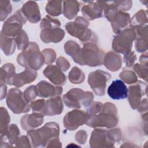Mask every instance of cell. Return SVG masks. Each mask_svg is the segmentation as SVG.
Returning a JSON list of instances; mask_svg holds the SVG:
<instances>
[{
	"instance_id": "6da1fadb",
	"label": "cell",
	"mask_w": 148,
	"mask_h": 148,
	"mask_svg": "<svg viewBox=\"0 0 148 148\" xmlns=\"http://www.w3.org/2000/svg\"><path fill=\"white\" fill-rule=\"evenodd\" d=\"M118 123L117 110L114 105L105 103L92 114H89V118L86 124L91 127L112 128Z\"/></svg>"
},
{
	"instance_id": "7a4b0ae2",
	"label": "cell",
	"mask_w": 148,
	"mask_h": 148,
	"mask_svg": "<svg viewBox=\"0 0 148 148\" xmlns=\"http://www.w3.org/2000/svg\"><path fill=\"white\" fill-rule=\"evenodd\" d=\"M59 126L56 123H48L36 130H29L27 136L32 147L47 146L50 141L58 138Z\"/></svg>"
},
{
	"instance_id": "3957f363",
	"label": "cell",
	"mask_w": 148,
	"mask_h": 148,
	"mask_svg": "<svg viewBox=\"0 0 148 148\" xmlns=\"http://www.w3.org/2000/svg\"><path fill=\"white\" fill-rule=\"evenodd\" d=\"M17 62L22 66L38 70L45 63V57L40 51L38 45L32 42L18 55Z\"/></svg>"
},
{
	"instance_id": "277c9868",
	"label": "cell",
	"mask_w": 148,
	"mask_h": 148,
	"mask_svg": "<svg viewBox=\"0 0 148 148\" xmlns=\"http://www.w3.org/2000/svg\"><path fill=\"white\" fill-rule=\"evenodd\" d=\"M121 140V132L119 129L106 130L95 129L91 133L90 145L91 147H113L115 142Z\"/></svg>"
},
{
	"instance_id": "5b68a950",
	"label": "cell",
	"mask_w": 148,
	"mask_h": 148,
	"mask_svg": "<svg viewBox=\"0 0 148 148\" xmlns=\"http://www.w3.org/2000/svg\"><path fill=\"white\" fill-rule=\"evenodd\" d=\"M103 51L99 49L93 42H90L84 44L81 49L77 63L80 65L90 66L101 65L103 61Z\"/></svg>"
},
{
	"instance_id": "8992f818",
	"label": "cell",
	"mask_w": 148,
	"mask_h": 148,
	"mask_svg": "<svg viewBox=\"0 0 148 148\" xmlns=\"http://www.w3.org/2000/svg\"><path fill=\"white\" fill-rule=\"evenodd\" d=\"M94 99V95L90 91H84L79 88H72L63 96L65 105L69 108H80L88 107Z\"/></svg>"
},
{
	"instance_id": "52a82bcc",
	"label": "cell",
	"mask_w": 148,
	"mask_h": 148,
	"mask_svg": "<svg viewBox=\"0 0 148 148\" xmlns=\"http://www.w3.org/2000/svg\"><path fill=\"white\" fill-rule=\"evenodd\" d=\"M89 23L86 18L78 17L73 22L68 23L66 25V30L69 34L79 39L82 42H86L93 39L92 32L87 29Z\"/></svg>"
},
{
	"instance_id": "ba28073f",
	"label": "cell",
	"mask_w": 148,
	"mask_h": 148,
	"mask_svg": "<svg viewBox=\"0 0 148 148\" xmlns=\"http://www.w3.org/2000/svg\"><path fill=\"white\" fill-rule=\"evenodd\" d=\"M6 104L8 108L16 114L29 111L30 105L24 98L22 91L17 88H11L6 97Z\"/></svg>"
},
{
	"instance_id": "9c48e42d",
	"label": "cell",
	"mask_w": 148,
	"mask_h": 148,
	"mask_svg": "<svg viewBox=\"0 0 148 148\" xmlns=\"http://www.w3.org/2000/svg\"><path fill=\"white\" fill-rule=\"evenodd\" d=\"M136 37L134 28H127L121 31L113 39L112 47L115 51L126 54L131 51L133 40Z\"/></svg>"
},
{
	"instance_id": "30bf717a",
	"label": "cell",
	"mask_w": 148,
	"mask_h": 148,
	"mask_svg": "<svg viewBox=\"0 0 148 148\" xmlns=\"http://www.w3.org/2000/svg\"><path fill=\"white\" fill-rule=\"evenodd\" d=\"M26 18L22 12L18 10L4 23L2 32L9 37L16 36L21 31L23 24H25L27 21Z\"/></svg>"
},
{
	"instance_id": "8fae6325",
	"label": "cell",
	"mask_w": 148,
	"mask_h": 148,
	"mask_svg": "<svg viewBox=\"0 0 148 148\" xmlns=\"http://www.w3.org/2000/svg\"><path fill=\"white\" fill-rule=\"evenodd\" d=\"M110 77V75L108 72L97 70L90 73L88 82L91 89L97 95H103L105 92L106 82Z\"/></svg>"
},
{
	"instance_id": "7c38bea8",
	"label": "cell",
	"mask_w": 148,
	"mask_h": 148,
	"mask_svg": "<svg viewBox=\"0 0 148 148\" xmlns=\"http://www.w3.org/2000/svg\"><path fill=\"white\" fill-rule=\"evenodd\" d=\"M88 118L89 114L87 112L78 110H72L64 117V125L69 130H75L79 126L86 124Z\"/></svg>"
},
{
	"instance_id": "4fadbf2b",
	"label": "cell",
	"mask_w": 148,
	"mask_h": 148,
	"mask_svg": "<svg viewBox=\"0 0 148 148\" xmlns=\"http://www.w3.org/2000/svg\"><path fill=\"white\" fill-rule=\"evenodd\" d=\"M62 110L63 104L61 99L59 96H57L45 101L40 113L43 115L54 116L61 113Z\"/></svg>"
},
{
	"instance_id": "5bb4252c",
	"label": "cell",
	"mask_w": 148,
	"mask_h": 148,
	"mask_svg": "<svg viewBox=\"0 0 148 148\" xmlns=\"http://www.w3.org/2000/svg\"><path fill=\"white\" fill-rule=\"evenodd\" d=\"M37 76L38 73L36 71L30 68H26L24 72L15 74L9 82L8 84L19 87L34 82Z\"/></svg>"
},
{
	"instance_id": "9a60e30c",
	"label": "cell",
	"mask_w": 148,
	"mask_h": 148,
	"mask_svg": "<svg viewBox=\"0 0 148 148\" xmlns=\"http://www.w3.org/2000/svg\"><path fill=\"white\" fill-rule=\"evenodd\" d=\"M107 92L112 99L119 100L127 97L128 89L123 81L116 79L112 81L108 88Z\"/></svg>"
},
{
	"instance_id": "2e32d148",
	"label": "cell",
	"mask_w": 148,
	"mask_h": 148,
	"mask_svg": "<svg viewBox=\"0 0 148 148\" xmlns=\"http://www.w3.org/2000/svg\"><path fill=\"white\" fill-rule=\"evenodd\" d=\"M38 96L43 98H52L60 96L62 92L61 87H54L45 81H40L36 86Z\"/></svg>"
},
{
	"instance_id": "e0dca14e",
	"label": "cell",
	"mask_w": 148,
	"mask_h": 148,
	"mask_svg": "<svg viewBox=\"0 0 148 148\" xmlns=\"http://www.w3.org/2000/svg\"><path fill=\"white\" fill-rule=\"evenodd\" d=\"M82 9L83 14L89 20H92L102 16L103 6L102 1L87 2Z\"/></svg>"
},
{
	"instance_id": "ac0fdd59",
	"label": "cell",
	"mask_w": 148,
	"mask_h": 148,
	"mask_svg": "<svg viewBox=\"0 0 148 148\" xmlns=\"http://www.w3.org/2000/svg\"><path fill=\"white\" fill-rule=\"evenodd\" d=\"M43 116L40 113L26 114L21 119V125L25 131H29L40 125L43 122Z\"/></svg>"
},
{
	"instance_id": "d6986e66",
	"label": "cell",
	"mask_w": 148,
	"mask_h": 148,
	"mask_svg": "<svg viewBox=\"0 0 148 148\" xmlns=\"http://www.w3.org/2000/svg\"><path fill=\"white\" fill-rule=\"evenodd\" d=\"M144 83L139 81L135 85L129 87L128 101L132 109H136L139 106L140 100L143 94Z\"/></svg>"
},
{
	"instance_id": "ffe728a7",
	"label": "cell",
	"mask_w": 148,
	"mask_h": 148,
	"mask_svg": "<svg viewBox=\"0 0 148 148\" xmlns=\"http://www.w3.org/2000/svg\"><path fill=\"white\" fill-rule=\"evenodd\" d=\"M43 74L54 84L64 85L66 82L65 75L59 68L55 65L47 66L45 69Z\"/></svg>"
},
{
	"instance_id": "44dd1931",
	"label": "cell",
	"mask_w": 148,
	"mask_h": 148,
	"mask_svg": "<svg viewBox=\"0 0 148 148\" xmlns=\"http://www.w3.org/2000/svg\"><path fill=\"white\" fill-rule=\"evenodd\" d=\"M65 35L64 30L59 28H44L41 31L40 39L45 43H58Z\"/></svg>"
},
{
	"instance_id": "7402d4cb",
	"label": "cell",
	"mask_w": 148,
	"mask_h": 148,
	"mask_svg": "<svg viewBox=\"0 0 148 148\" xmlns=\"http://www.w3.org/2000/svg\"><path fill=\"white\" fill-rule=\"evenodd\" d=\"M21 12L31 23H35L38 22L40 19L39 7L35 2H27L23 6Z\"/></svg>"
},
{
	"instance_id": "603a6c76",
	"label": "cell",
	"mask_w": 148,
	"mask_h": 148,
	"mask_svg": "<svg viewBox=\"0 0 148 148\" xmlns=\"http://www.w3.org/2000/svg\"><path fill=\"white\" fill-rule=\"evenodd\" d=\"M104 65L110 71H118L121 66V56L113 52H108L104 58Z\"/></svg>"
},
{
	"instance_id": "cb8c5ba5",
	"label": "cell",
	"mask_w": 148,
	"mask_h": 148,
	"mask_svg": "<svg viewBox=\"0 0 148 148\" xmlns=\"http://www.w3.org/2000/svg\"><path fill=\"white\" fill-rule=\"evenodd\" d=\"M15 40L11 37L6 36L2 31L1 32V48L6 56L11 55L15 50Z\"/></svg>"
},
{
	"instance_id": "d4e9b609",
	"label": "cell",
	"mask_w": 148,
	"mask_h": 148,
	"mask_svg": "<svg viewBox=\"0 0 148 148\" xmlns=\"http://www.w3.org/2000/svg\"><path fill=\"white\" fill-rule=\"evenodd\" d=\"M64 15L68 19H72L79 10V3L77 1H64Z\"/></svg>"
},
{
	"instance_id": "484cf974",
	"label": "cell",
	"mask_w": 148,
	"mask_h": 148,
	"mask_svg": "<svg viewBox=\"0 0 148 148\" xmlns=\"http://www.w3.org/2000/svg\"><path fill=\"white\" fill-rule=\"evenodd\" d=\"M15 66L13 64L8 63L4 64L1 68V84H8L10 79L15 75Z\"/></svg>"
},
{
	"instance_id": "4316f807",
	"label": "cell",
	"mask_w": 148,
	"mask_h": 148,
	"mask_svg": "<svg viewBox=\"0 0 148 148\" xmlns=\"http://www.w3.org/2000/svg\"><path fill=\"white\" fill-rule=\"evenodd\" d=\"M64 50L66 54L69 55L76 63L78 61L81 49L80 46L74 41H68L64 45Z\"/></svg>"
},
{
	"instance_id": "83f0119b",
	"label": "cell",
	"mask_w": 148,
	"mask_h": 148,
	"mask_svg": "<svg viewBox=\"0 0 148 148\" xmlns=\"http://www.w3.org/2000/svg\"><path fill=\"white\" fill-rule=\"evenodd\" d=\"M68 77L69 80L73 84H80L84 81L85 76L80 69L77 67H73L69 72Z\"/></svg>"
},
{
	"instance_id": "f1b7e54d",
	"label": "cell",
	"mask_w": 148,
	"mask_h": 148,
	"mask_svg": "<svg viewBox=\"0 0 148 148\" xmlns=\"http://www.w3.org/2000/svg\"><path fill=\"white\" fill-rule=\"evenodd\" d=\"M61 1H49L46 7L48 13L53 16H57L61 13Z\"/></svg>"
},
{
	"instance_id": "f546056e",
	"label": "cell",
	"mask_w": 148,
	"mask_h": 148,
	"mask_svg": "<svg viewBox=\"0 0 148 148\" xmlns=\"http://www.w3.org/2000/svg\"><path fill=\"white\" fill-rule=\"evenodd\" d=\"M14 39L17 49L19 50H24L28 46V38L24 30H21Z\"/></svg>"
},
{
	"instance_id": "4dcf8cb0",
	"label": "cell",
	"mask_w": 148,
	"mask_h": 148,
	"mask_svg": "<svg viewBox=\"0 0 148 148\" xmlns=\"http://www.w3.org/2000/svg\"><path fill=\"white\" fill-rule=\"evenodd\" d=\"M10 122V116L6 109L1 108V135L5 133L8 128Z\"/></svg>"
},
{
	"instance_id": "1f68e13d",
	"label": "cell",
	"mask_w": 148,
	"mask_h": 148,
	"mask_svg": "<svg viewBox=\"0 0 148 148\" xmlns=\"http://www.w3.org/2000/svg\"><path fill=\"white\" fill-rule=\"evenodd\" d=\"M61 25L60 21L57 19H54L46 16L41 21L40 27L41 28H55L56 27H58Z\"/></svg>"
},
{
	"instance_id": "d6a6232c",
	"label": "cell",
	"mask_w": 148,
	"mask_h": 148,
	"mask_svg": "<svg viewBox=\"0 0 148 148\" xmlns=\"http://www.w3.org/2000/svg\"><path fill=\"white\" fill-rule=\"evenodd\" d=\"M0 9H1V21L4 20L8 15L12 11V6L10 2L8 1H0Z\"/></svg>"
},
{
	"instance_id": "836d02e7",
	"label": "cell",
	"mask_w": 148,
	"mask_h": 148,
	"mask_svg": "<svg viewBox=\"0 0 148 148\" xmlns=\"http://www.w3.org/2000/svg\"><path fill=\"white\" fill-rule=\"evenodd\" d=\"M120 77H121L125 82H126L128 84H131V83H135L137 77L135 75V74L128 70L124 71H123L119 75Z\"/></svg>"
},
{
	"instance_id": "e575fe53",
	"label": "cell",
	"mask_w": 148,
	"mask_h": 148,
	"mask_svg": "<svg viewBox=\"0 0 148 148\" xmlns=\"http://www.w3.org/2000/svg\"><path fill=\"white\" fill-rule=\"evenodd\" d=\"M23 94L25 99L29 102L34 99L38 96L36 86H31L27 88L23 92Z\"/></svg>"
},
{
	"instance_id": "d590c367",
	"label": "cell",
	"mask_w": 148,
	"mask_h": 148,
	"mask_svg": "<svg viewBox=\"0 0 148 148\" xmlns=\"http://www.w3.org/2000/svg\"><path fill=\"white\" fill-rule=\"evenodd\" d=\"M42 53L45 57V63L50 64L54 61L56 57V54L53 50L47 49L43 50Z\"/></svg>"
},
{
	"instance_id": "8d00e7d4",
	"label": "cell",
	"mask_w": 148,
	"mask_h": 148,
	"mask_svg": "<svg viewBox=\"0 0 148 148\" xmlns=\"http://www.w3.org/2000/svg\"><path fill=\"white\" fill-rule=\"evenodd\" d=\"M57 64L59 68L63 71H66L70 66V64L68 62L67 60L62 57L58 58L57 61Z\"/></svg>"
},
{
	"instance_id": "74e56055",
	"label": "cell",
	"mask_w": 148,
	"mask_h": 148,
	"mask_svg": "<svg viewBox=\"0 0 148 148\" xmlns=\"http://www.w3.org/2000/svg\"><path fill=\"white\" fill-rule=\"evenodd\" d=\"M124 62L126 64V66H132V64L136 60V56L135 54H134V52H129L125 54L124 57Z\"/></svg>"
},
{
	"instance_id": "f35d334b",
	"label": "cell",
	"mask_w": 148,
	"mask_h": 148,
	"mask_svg": "<svg viewBox=\"0 0 148 148\" xmlns=\"http://www.w3.org/2000/svg\"><path fill=\"white\" fill-rule=\"evenodd\" d=\"M134 71L138 73V75H139V77H142V78H144L146 80H147V79H146V78L145 77V76H144V74H145V75L147 76V73H144V70H143V69H144L143 66H142V65H140V64H136L135 65V66L134 67Z\"/></svg>"
},
{
	"instance_id": "ab89813d",
	"label": "cell",
	"mask_w": 148,
	"mask_h": 148,
	"mask_svg": "<svg viewBox=\"0 0 148 148\" xmlns=\"http://www.w3.org/2000/svg\"><path fill=\"white\" fill-rule=\"evenodd\" d=\"M84 131H82V133H81V131L77 132L76 135V140L78 142L81 143V144H84V143L86 140V132H85L83 134Z\"/></svg>"
}]
</instances>
